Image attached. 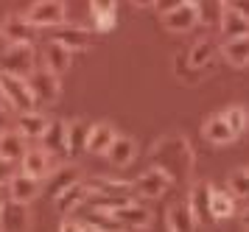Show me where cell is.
<instances>
[{"label": "cell", "mask_w": 249, "mask_h": 232, "mask_svg": "<svg viewBox=\"0 0 249 232\" xmlns=\"http://www.w3.org/2000/svg\"><path fill=\"white\" fill-rule=\"evenodd\" d=\"M193 162H196V154H193L188 137L179 132L162 134L151 148V168H160L162 174H168L174 185H179L191 177Z\"/></svg>", "instance_id": "6da1fadb"}, {"label": "cell", "mask_w": 249, "mask_h": 232, "mask_svg": "<svg viewBox=\"0 0 249 232\" xmlns=\"http://www.w3.org/2000/svg\"><path fill=\"white\" fill-rule=\"evenodd\" d=\"M34 70V45H9L0 54V73H6V76L28 78Z\"/></svg>", "instance_id": "7a4b0ae2"}, {"label": "cell", "mask_w": 249, "mask_h": 232, "mask_svg": "<svg viewBox=\"0 0 249 232\" xmlns=\"http://www.w3.org/2000/svg\"><path fill=\"white\" fill-rule=\"evenodd\" d=\"M0 95H3V104H6L9 109L31 112L36 107L34 92H31V87H28V78H17V76L0 73Z\"/></svg>", "instance_id": "3957f363"}, {"label": "cell", "mask_w": 249, "mask_h": 232, "mask_svg": "<svg viewBox=\"0 0 249 232\" xmlns=\"http://www.w3.org/2000/svg\"><path fill=\"white\" fill-rule=\"evenodd\" d=\"M28 87L34 92V104L36 107H51L59 101V92H62V84H59V76H53L45 67H36L34 73L28 76Z\"/></svg>", "instance_id": "277c9868"}, {"label": "cell", "mask_w": 249, "mask_h": 232, "mask_svg": "<svg viewBox=\"0 0 249 232\" xmlns=\"http://www.w3.org/2000/svg\"><path fill=\"white\" fill-rule=\"evenodd\" d=\"M25 17L34 22L36 28H62L65 20H68V6L59 3V0H42V3H34Z\"/></svg>", "instance_id": "5b68a950"}, {"label": "cell", "mask_w": 249, "mask_h": 232, "mask_svg": "<svg viewBox=\"0 0 249 232\" xmlns=\"http://www.w3.org/2000/svg\"><path fill=\"white\" fill-rule=\"evenodd\" d=\"M0 34L6 36L9 45H34V39L39 36V28L28 17H20V14H9L3 25H0Z\"/></svg>", "instance_id": "8992f818"}, {"label": "cell", "mask_w": 249, "mask_h": 232, "mask_svg": "<svg viewBox=\"0 0 249 232\" xmlns=\"http://www.w3.org/2000/svg\"><path fill=\"white\" fill-rule=\"evenodd\" d=\"M81 182V171L73 162H65V165H59V168H53L51 174H48V179H45V196L48 199H53L56 201L62 193L68 188H73V185H79Z\"/></svg>", "instance_id": "52a82bcc"}, {"label": "cell", "mask_w": 249, "mask_h": 232, "mask_svg": "<svg viewBox=\"0 0 249 232\" xmlns=\"http://www.w3.org/2000/svg\"><path fill=\"white\" fill-rule=\"evenodd\" d=\"M132 185H135L137 196H143V199H160V196H162V193L174 185V182H171V177H168V174H162L160 168L148 165L146 171H143V174L132 182Z\"/></svg>", "instance_id": "ba28073f"}, {"label": "cell", "mask_w": 249, "mask_h": 232, "mask_svg": "<svg viewBox=\"0 0 249 232\" xmlns=\"http://www.w3.org/2000/svg\"><path fill=\"white\" fill-rule=\"evenodd\" d=\"M210 190H213V185L207 179H196L191 185V190H188V207H191L196 224L213 221V215H210Z\"/></svg>", "instance_id": "9c48e42d"}, {"label": "cell", "mask_w": 249, "mask_h": 232, "mask_svg": "<svg viewBox=\"0 0 249 232\" xmlns=\"http://www.w3.org/2000/svg\"><path fill=\"white\" fill-rule=\"evenodd\" d=\"M162 25L174 34H188L196 22V3L193 0H182V3H174L168 14H162Z\"/></svg>", "instance_id": "30bf717a"}, {"label": "cell", "mask_w": 249, "mask_h": 232, "mask_svg": "<svg viewBox=\"0 0 249 232\" xmlns=\"http://www.w3.org/2000/svg\"><path fill=\"white\" fill-rule=\"evenodd\" d=\"M39 143H42V151H45L48 157H59V160L70 157L68 123H65V121H51V126H48L45 137H42Z\"/></svg>", "instance_id": "8fae6325"}, {"label": "cell", "mask_w": 249, "mask_h": 232, "mask_svg": "<svg viewBox=\"0 0 249 232\" xmlns=\"http://www.w3.org/2000/svg\"><path fill=\"white\" fill-rule=\"evenodd\" d=\"M48 126H51V121H48L42 112H17V121H14V129L23 134L25 140H42L48 132Z\"/></svg>", "instance_id": "7c38bea8"}, {"label": "cell", "mask_w": 249, "mask_h": 232, "mask_svg": "<svg viewBox=\"0 0 249 232\" xmlns=\"http://www.w3.org/2000/svg\"><path fill=\"white\" fill-rule=\"evenodd\" d=\"M218 34L224 42H232V39H244L249 36V22L232 9V3L224 6V14H221V22H218Z\"/></svg>", "instance_id": "4fadbf2b"}, {"label": "cell", "mask_w": 249, "mask_h": 232, "mask_svg": "<svg viewBox=\"0 0 249 232\" xmlns=\"http://www.w3.org/2000/svg\"><path fill=\"white\" fill-rule=\"evenodd\" d=\"M51 171H53V168H51V157L42 151V145H39V148H28V154H25L23 162H20V174L36 179V182H45Z\"/></svg>", "instance_id": "5bb4252c"}, {"label": "cell", "mask_w": 249, "mask_h": 232, "mask_svg": "<svg viewBox=\"0 0 249 232\" xmlns=\"http://www.w3.org/2000/svg\"><path fill=\"white\" fill-rule=\"evenodd\" d=\"M165 224H168V232H196V218H193L188 201H174L165 210Z\"/></svg>", "instance_id": "9a60e30c"}, {"label": "cell", "mask_w": 249, "mask_h": 232, "mask_svg": "<svg viewBox=\"0 0 249 232\" xmlns=\"http://www.w3.org/2000/svg\"><path fill=\"white\" fill-rule=\"evenodd\" d=\"M218 45L213 42V39H196V42L188 48V65L193 67V70H207V67H213L215 56H218Z\"/></svg>", "instance_id": "2e32d148"}, {"label": "cell", "mask_w": 249, "mask_h": 232, "mask_svg": "<svg viewBox=\"0 0 249 232\" xmlns=\"http://www.w3.org/2000/svg\"><path fill=\"white\" fill-rule=\"evenodd\" d=\"M118 140V132H115L112 123H90V140H87V151L90 154H104L112 148V143Z\"/></svg>", "instance_id": "e0dca14e"}, {"label": "cell", "mask_w": 249, "mask_h": 232, "mask_svg": "<svg viewBox=\"0 0 249 232\" xmlns=\"http://www.w3.org/2000/svg\"><path fill=\"white\" fill-rule=\"evenodd\" d=\"M112 213H115V218L124 227H129V230H143V227L151 224V210L146 204H137V201H129V204H124V207H118Z\"/></svg>", "instance_id": "ac0fdd59"}, {"label": "cell", "mask_w": 249, "mask_h": 232, "mask_svg": "<svg viewBox=\"0 0 249 232\" xmlns=\"http://www.w3.org/2000/svg\"><path fill=\"white\" fill-rule=\"evenodd\" d=\"M137 157V143L126 134H118V140L112 143V148L107 151V162L112 168H129Z\"/></svg>", "instance_id": "d6986e66"}, {"label": "cell", "mask_w": 249, "mask_h": 232, "mask_svg": "<svg viewBox=\"0 0 249 232\" xmlns=\"http://www.w3.org/2000/svg\"><path fill=\"white\" fill-rule=\"evenodd\" d=\"M53 42H62L68 51H84L92 45V31L81 28V25H62L53 34Z\"/></svg>", "instance_id": "ffe728a7"}, {"label": "cell", "mask_w": 249, "mask_h": 232, "mask_svg": "<svg viewBox=\"0 0 249 232\" xmlns=\"http://www.w3.org/2000/svg\"><path fill=\"white\" fill-rule=\"evenodd\" d=\"M28 204H17V201H6V207L0 213V227L3 232H25L28 230Z\"/></svg>", "instance_id": "44dd1931"}, {"label": "cell", "mask_w": 249, "mask_h": 232, "mask_svg": "<svg viewBox=\"0 0 249 232\" xmlns=\"http://www.w3.org/2000/svg\"><path fill=\"white\" fill-rule=\"evenodd\" d=\"M42 67L51 70L53 76H62L70 67V51L62 42H53V39H51V42L42 48Z\"/></svg>", "instance_id": "7402d4cb"}, {"label": "cell", "mask_w": 249, "mask_h": 232, "mask_svg": "<svg viewBox=\"0 0 249 232\" xmlns=\"http://www.w3.org/2000/svg\"><path fill=\"white\" fill-rule=\"evenodd\" d=\"M202 132H204V140H207V143H213V145H227V143H232V140H235V132L230 129L224 112H221V115H210V118L204 121Z\"/></svg>", "instance_id": "603a6c76"}, {"label": "cell", "mask_w": 249, "mask_h": 232, "mask_svg": "<svg viewBox=\"0 0 249 232\" xmlns=\"http://www.w3.org/2000/svg\"><path fill=\"white\" fill-rule=\"evenodd\" d=\"M39 190H42V182L25 177V174H17V177L9 182V196H12V201H17V204H31V201L39 196Z\"/></svg>", "instance_id": "cb8c5ba5"}, {"label": "cell", "mask_w": 249, "mask_h": 232, "mask_svg": "<svg viewBox=\"0 0 249 232\" xmlns=\"http://www.w3.org/2000/svg\"><path fill=\"white\" fill-rule=\"evenodd\" d=\"M28 154V145L25 137L17 129H6L0 134V157L9 160V162H23V157Z\"/></svg>", "instance_id": "d4e9b609"}, {"label": "cell", "mask_w": 249, "mask_h": 232, "mask_svg": "<svg viewBox=\"0 0 249 232\" xmlns=\"http://www.w3.org/2000/svg\"><path fill=\"white\" fill-rule=\"evenodd\" d=\"M87 201H90V188L84 182H79V185H73V188L65 190L53 204H56L59 215H70L73 210H79L81 204H87Z\"/></svg>", "instance_id": "484cf974"}, {"label": "cell", "mask_w": 249, "mask_h": 232, "mask_svg": "<svg viewBox=\"0 0 249 232\" xmlns=\"http://www.w3.org/2000/svg\"><path fill=\"white\" fill-rule=\"evenodd\" d=\"M210 215H213V221L232 218V215H235V199H232L227 190L213 188L210 190Z\"/></svg>", "instance_id": "4316f807"}, {"label": "cell", "mask_w": 249, "mask_h": 232, "mask_svg": "<svg viewBox=\"0 0 249 232\" xmlns=\"http://www.w3.org/2000/svg\"><path fill=\"white\" fill-rule=\"evenodd\" d=\"M87 227L95 232H124L126 227L115 218L112 210H101V207H92L87 215Z\"/></svg>", "instance_id": "83f0119b"}, {"label": "cell", "mask_w": 249, "mask_h": 232, "mask_svg": "<svg viewBox=\"0 0 249 232\" xmlns=\"http://www.w3.org/2000/svg\"><path fill=\"white\" fill-rule=\"evenodd\" d=\"M90 14L95 20V31H112L118 22V3H90Z\"/></svg>", "instance_id": "f1b7e54d"}, {"label": "cell", "mask_w": 249, "mask_h": 232, "mask_svg": "<svg viewBox=\"0 0 249 232\" xmlns=\"http://www.w3.org/2000/svg\"><path fill=\"white\" fill-rule=\"evenodd\" d=\"M68 140H70V157H79L87 151V140H90V123L84 121H68Z\"/></svg>", "instance_id": "f546056e"}, {"label": "cell", "mask_w": 249, "mask_h": 232, "mask_svg": "<svg viewBox=\"0 0 249 232\" xmlns=\"http://www.w3.org/2000/svg\"><path fill=\"white\" fill-rule=\"evenodd\" d=\"M221 56H224L227 65L247 67L249 65V36H244V39H232V42H224L221 45Z\"/></svg>", "instance_id": "4dcf8cb0"}, {"label": "cell", "mask_w": 249, "mask_h": 232, "mask_svg": "<svg viewBox=\"0 0 249 232\" xmlns=\"http://www.w3.org/2000/svg\"><path fill=\"white\" fill-rule=\"evenodd\" d=\"M227 3H215V0H199L196 3V22L199 25H218L221 22V14H224Z\"/></svg>", "instance_id": "1f68e13d"}, {"label": "cell", "mask_w": 249, "mask_h": 232, "mask_svg": "<svg viewBox=\"0 0 249 232\" xmlns=\"http://www.w3.org/2000/svg\"><path fill=\"white\" fill-rule=\"evenodd\" d=\"M227 193L232 199H247L249 196V168H235L227 177Z\"/></svg>", "instance_id": "d6a6232c"}, {"label": "cell", "mask_w": 249, "mask_h": 232, "mask_svg": "<svg viewBox=\"0 0 249 232\" xmlns=\"http://www.w3.org/2000/svg\"><path fill=\"white\" fill-rule=\"evenodd\" d=\"M224 118H227V123H230V129L235 132V137H241V134L249 129V109L244 107V104H232V107H227Z\"/></svg>", "instance_id": "836d02e7"}, {"label": "cell", "mask_w": 249, "mask_h": 232, "mask_svg": "<svg viewBox=\"0 0 249 232\" xmlns=\"http://www.w3.org/2000/svg\"><path fill=\"white\" fill-rule=\"evenodd\" d=\"M14 177H17V162H9L0 157V185H9Z\"/></svg>", "instance_id": "e575fe53"}, {"label": "cell", "mask_w": 249, "mask_h": 232, "mask_svg": "<svg viewBox=\"0 0 249 232\" xmlns=\"http://www.w3.org/2000/svg\"><path fill=\"white\" fill-rule=\"evenodd\" d=\"M59 232H87V224L73 221V218H65V221L59 224Z\"/></svg>", "instance_id": "d590c367"}, {"label": "cell", "mask_w": 249, "mask_h": 232, "mask_svg": "<svg viewBox=\"0 0 249 232\" xmlns=\"http://www.w3.org/2000/svg\"><path fill=\"white\" fill-rule=\"evenodd\" d=\"M232 9H235L238 14H241V17L249 22V0H244V3H232Z\"/></svg>", "instance_id": "8d00e7d4"}, {"label": "cell", "mask_w": 249, "mask_h": 232, "mask_svg": "<svg viewBox=\"0 0 249 232\" xmlns=\"http://www.w3.org/2000/svg\"><path fill=\"white\" fill-rule=\"evenodd\" d=\"M6 109H9V107H3V104H0V134L6 132V121H9V115H6Z\"/></svg>", "instance_id": "74e56055"}, {"label": "cell", "mask_w": 249, "mask_h": 232, "mask_svg": "<svg viewBox=\"0 0 249 232\" xmlns=\"http://www.w3.org/2000/svg\"><path fill=\"white\" fill-rule=\"evenodd\" d=\"M241 224H244V230H249V207L241 213Z\"/></svg>", "instance_id": "f35d334b"}, {"label": "cell", "mask_w": 249, "mask_h": 232, "mask_svg": "<svg viewBox=\"0 0 249 232\" xmlns=\"http://www.w3.org/2000/svg\"><path fill=\"white\" fill-rule=\"evenodd\" d=\"M6 48H9V42H6V36H3V34H0V54H3V51H6Z\"/></svg>", "instance_id": "ab89813d"}, {"label": "cell", "mask_w": 249, "mask_h": 232, "mask_svg": "<svg viewBox=\"0 0 249 232\" xmlns=\"http://www.w3.org/2000/svg\"><path fill=\"white\" fill-rule=\"evenodd\" d=\"M3 207H6V201H3V199H0V213H3Z\"/></svg>", "instance_id": "60d3db41"}, {"label": "cell", "mask_w": 249, "mask_h": 232, "mask_svg": "<svg viewBox=\"0 0 249 232\" xmlns=\"http://www.w3.org/2000/svg\"><path fill=\"white\" fill-rule=\"evenodd\" d=\"M87 232H95V230H90V227H87Z\"/></svg>", "instance_id": "b9f144b4"}, {"label": "cell", "mask_w": 249, "mask_h": 232, "mask_svg": "<svg viewBox=\"0 0 249 232\" xmlns=\"http://www.w3.org/2000/svg\"><path fill=\"white\" fill-rule=\"evenodd\" d=\"M0 230H3V227H0Z\"/></svg>", "instance_id": "7bdbcfd3"}]
</instances>
